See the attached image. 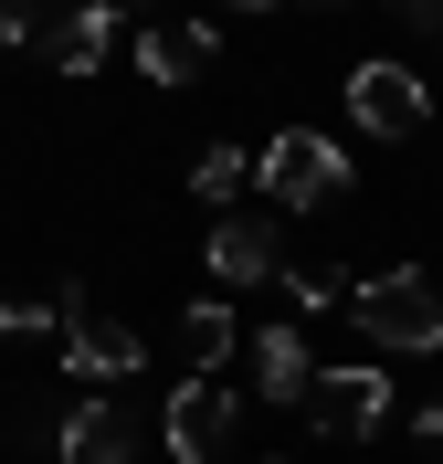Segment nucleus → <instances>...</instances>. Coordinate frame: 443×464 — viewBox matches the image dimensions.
I'll use <instances>...</instances> for the list:
<instances>
[{
  "label": "nucleus",
  "instance_id": "2",
  "mask_svg": "<svg viewBox=\"0 0 443 464\" xmlns=\"http://www.w3.org/2000/svg\"><path fill=\"white\" fill-rule=\"evenodd\" d=\"M254 179H265L274 211H327V201H349V148L317 138V127H274L265 159H254Z\"/></svg>",
  "mask_w": 443,
  "mask_h": 464
},
{
  "label": "nucleus",
  "instance_id": "1",
  "mask_svg": "<svg viewBox=\"0 0 443 464\" xmlns=\"http://www.w3.org/2000/svg\"><path fill=\"white\" fill-rule=\"evenodd\" d=\"M349 317L370 348H390V359H433L443 348V295L422 264H390V275H359L349 285Z\"/></svg>",
  "mask_w": 443,
  "mask_h": 464
},
{
  "label": "nucleus",
  "instance_id": "16",
  "mask_svg": "<svg viewBox=\"0 0 443 464\" xmlns=\"http://www.w3.org/2000/svg\"><path fill=\"white\" fill-rule=\"evenodd\" d=\"M32 32H43V22H32V0H0V53H22Z\"/></svg>",
  "mask_w": 443,
  "mask_h": 464
},
{
  "label": "nucleus",
  "instance_id": "19",
  "mask_svg": "<svg viewBox=\"0 0 443 464\" xmlns=\"http://www.w3.org/2000/svg\"><path fill=\"white\" fill-rule=\"evenodd\" d=\"M222 11H285V0H222Z\"/></svg>",
  "mask_w": 443,
  "mask_h": 464
},
{
  "label": "nucleus",
  "instance_id": "10",
  "mask_svg": "<svg viewBox=\"0 0 443 464\" xmlns=\"http://www.w3.org/2000/svg\"><path fill=\"white\" fill-rule=\"evenodd\" d=\"M211 53H222V32H211V22H159V32H138V74H148V85H190V74H211Z\"/></svg>",
  "mask_w": 443,
  "mask_h": 464
},
{
  "label": "nucleus",
  "instance_id": "18",
  "mask_svg": "<svg viewBox=\"0 0 443 464\" xmlns=\"http://www.w3.org/2000/svg\"><path fill=\"white\" fill-rule=\"evenodd\" d=\"M412 433H422V443H433V454H443V401H433V411H422V422H412Z\"/></svg>",
  "mask_w": 443,
  "mask_h": 464
},
{
  "label": "nucleus",
  "instance_id": "4",
  "mask_svg": "<svg viewBox=\"0 0 443 464\" xmlns=\"http://www.w3.org/2000/svg\"><path fill=\"white\" fill-rule=\"evenodd\" d=\"M201 264L211 285H285V243H274V211H222V222L201 232Z\"/></svg>",
  "mask_w": 443,
  "mask_h": 464
},
{
  "label": "nucleus",
  "instance_id": "21",
  "mask_svg": "<svg viewBox=\"0 0 443 464\" xmlns=\"http://www.w3.org/2000/svg\"><path fill=\"white\" fill-rule=\"evenodd\" d=\"M274 464H285V454H274Z\"/></svg>",
  "mask_w": 443,
  "mask_h": 464
},
{
  "label": "nucleus",
  "instance_id": "8",
  "mask_svg": "<svg viewBox=\"0 0 443 464\" xmlns=\"http://www.w3.org/2000/svg\"><path fill=\"white\" fill-rule=\"evenodd\" d=\"M243 359H254V401H274V411H295L306 391H317V359H306V338H295V327L243 338Z\"/></svg>",
  "mask_w": 443,
  "mask_h": 464
},
{
  "label": "nucleus",
  "instance_id": "11",
  "mask_svg": "<svg viewBox=\"0 0 443 464\" xmlns=\"http://www.w3.org/2000/svg\"><path fill=\"white\" fill-rule=\"evenodd\" d=\"M127 454H138V422H127L117 401H85V411H63L53 464H127Z\"/></svg>",
  "mask_w": 443,
  "mask_h": 464
},
{
  "label": "nucleus",
  "instance_id": "15",
  "mask_svg": "<svg viewBox=\"0 0 443 464\" xmlns=\"http://www.w3.org/2000/svg\"><path fill=\"white\" fill-rule=\"evenodd\" d=\"M43 327H63V285L53 295H0V338H43Z\"/></svg>",
  "mask_w": 443,
  "mask_h": 464
},
{
  "label": "nucleus",
  "instance_id": "3",
  "mask_svg": "<svg viewBox=\"0 0 443 464\" xmlns=\"http://www.w3.org/2000/svg\"><path fill=\"white\" fill-rule=\"evenodd\" d=\"M233 422H243V391L211 380V370H190L169 391V411H159V443H169V464H211L222 443H233Z\"/></svg>",
  "mask_w": 443,
  "mask_h": 464
},
{
  "label": "nucleus",
  "instance_id": "6",
  "mask_svg": "<svg viewBox=\"0 0 443 464\" xmlns=\"http://www.w3.org/2000/svg\"><path fill=\"white\" fill-rule=\"evenodd\" d=\"M306 422H317L327 443H370V433L390 422V370H317Z\"/></svg>",
  "mask_w": 443,
  "mask_h": 464
},
{
  "label": "nucleus",
  "instance_id": "14",
  "mask_svg": "<svg viewBox=\"0 0 443 464\" xmlns=\"http://www.w3.org/2000/svg\"><path fill=\"white\" fill-rule=\"evenodd\" d=\"M285 295L317 317V306H349V275H338V264H285Z\"/></svg>",
  "mask_w": 443,
  "mask_h": 464
},
{
  "label": "nucleus",
  "instance_id": "17",
  "mask_svg": "<svg viewBox=\"0 0 443 464\" xmlns=\"http://www.w3.org/2000/svg\"><path fill=\"white\" fill-rule=\"evenodd\" d=\"M412 11V32H443V0H401Z\"/></svg>",
  "mask_w": 443,
  "mask_h": 464
},
{
  "label": "nucleus",
  "instance_id": "13",
  "mask_svg": "<svg viewBox=\"0 0 443 464\" xmlns=\"http://www.w3.org/2000/svg\"><path fill=\"white\" fill-rule=\"evenodd\" d=\"M243 179H254V159H243V148H201V159H190V190H201V201H211V211L233 201Z\"/></svg>",
  "mask_w": 443,
  "mask_h": 464
},
{
  "label": "nucleus",
  "instance_id": "9",
  "mask_svg": "<svg viewBox=\"0 0 443 464\" xmlns=\"http://www.w3.org/2000/svg\"><path fill=\"white\" fill-rule=\"evenodd\" d=\"M117 32H127V0H74L53 22V74H95L117 53Z\"/></svg>",
  "mask_w": 443,
  "mask_h": 464
},
{
  "label": "nucleus",
  "instance_id": "7",
  "mask_svg": "<svg viewBox=\"0 0 443 464\" xmlns=\"http://www.w3.org/2000/svg\"><path fill=\"white\" fill-rule=\"evenodd\" d=\"M349 116L370 127V138H412L422 116H433V95H422L412 63H359L349 74Z\"/></svg>",
  "mask_w": 443,
  "mask_h": 464
},
{
  "label": "nucleus",
  "instance_id": "20",
  "mask_svg": "<svg viewBox=\"0 0 443 464\" xmlns=\"http://www.w3.org/2000/svg\"><path fill=\"white\" fill-rule=\"evenodd\" d=\"M317 11H349V0H317Z\"/></svg>",
  "mask_w": 443,
  "mask_h": 464
},
{
  "label": "nucleus",
  "instance_id": "12",
  "mask_svg": "<svg viewBox=\"0 0 443 464\" xmlns=\"http://www.w3.org/2000/svg\"><path fill=\"white\" fill-rule=\"evenodd\" d=\"M233 348H243V327H233V295H201V306L179 317V359H190V370H211V380H222V359H233Z\"/></svg>",
  "mask_w": 443,
  "mask_h": 464
},
{
  "label": "nucleus",
  "instance_id": "5",
  "mask_svg": "<svg viewBox=\"0 0 443 464\" xmlns=\"http://www.w3.org/2000/svg\"><path fill=\"white\" fill-rule=\"evenodd\" d=\"M63 370H74V380H127V370H138V327L106 317L95 285H63Z\"/></svg>",
  "mask_w": 443,
  "mask_h": 464
}]
</instances>
